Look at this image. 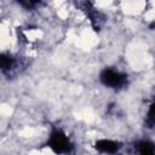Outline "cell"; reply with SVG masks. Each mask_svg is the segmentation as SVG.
<instances>
[{
  "label": "cell",
  "instance_id": "6da1fadb",
  "mask_svg": "<svg viewBox=\"0 0 155 155\" xmlns=\"http://www.w3.org/2000/svg\"><path fill=\"white\" fill-rule=\"evenodd\" d=\"M44 147L48 148L56 155H73L75 151V144L65 133V131L58 126H52Z\"/></svg>",
  "mask_w": 155,
  "mask_h": 155
},
{
  "label": "cell",
  "instance_id": "7a4b0ae2",
  "mask_svg": "<svg viewBox=\"0 0 155 155\" xmlns=\"http://www.w3.org/2000/svg\"><path fill=\"white\" fill-rule=\"evenodd\" d=\"M99 82L110 90L120 91L128 85V75L113 67H105L99 71Z\"/></svg>",
  "mask_w": 155,
  "mask_h": 155
},
{
  "label": "cell",
  "instance_id": "3957f363",
  "mask_svg": "<svg viewBox=\"0 0 155 155\" xmlns=\"http://www.w3.org/2000/svg\"><path fill=\"white\" fill-rule=\"evenodd\" d=\"M93 148L101 153V154H107V155H116L122 148V143L119 140L114 139H108V138H101L97 139L93 144Z\"/></svg>",
  "mask_w": 155,
  "mask_h": 155
},
{
  "label": "cell",
  "instance_id": "277c9868",
  "mask_svg": "<svg viewBox=\"0 0 155 155\" xmlns=\"http://www.w3.org/2000/svg\"><path fill=\"white\" fill-rule=\"evenodd\" d=\"M17 58L10 52H0V73L7 78L12 76L17 70Z\"/></svg>",
  "mask_w": 155,
  "mask_h": 155
},
{
  "label": "cell",
  "instance_id": "5b68a950",
  "mask_svg": "<svg viewBox=\"0 0 155 155\" xmlns=\"http://www.w3.org/2000/svg\"><path fill=\"white\" fill-rule=\"evenodd\" d=\"M80 5L84 6L82 8H84V11L86 12V15L88 16L93 30H94V31H99L101 25H102V22H103V19H102L103 16H102V13L98 12V11L93 7V4H92V2H82V4H80Z\"/></svg>",
  "mask_w": 155,
  "mask_h": 155
},
{
  "label": "cell",
  "instance_id": "8992f818",
  "mask_svg": "<svg viewBox=\"0 0 155 155\" xmlns=\"http://www.w3.org/2000/svg\"><path fill=\"white\" fill-rule=\"evenodd\" d=\"M137 155H155V145L149 139H139L134 143Z\"/></svg>",
  "mask_w": 155,
  "mask_h": 155
},
{
  "label": "cell",
  "instance_id": "52a82bcc",
  "mask_svg": "<svg viewBox=\"0 0 155 155\" xmlns=\"http://www.w3.org/2000/svg\"><path fill=\"white\" fill-rule=\"evenodd\" d=\"M154 103H151L149 105V109L147 111V116H145V120H144V125L149 130H153L154 128V125H155V117H154Z\"/></svg>",
  "mask_w": 155,
  "mask_h": 155
},
{
  "label": "cell",
  "instance_id": "ba28073f",
  "mask_svg": "<svg viewBox=\"0 0 155 155\" xmlns=\"http://www.w3.org/2000/svg\"><path fill=\"white\" fill-rule=\"evenodd\" d=\"M17 4L19 6H22L23 8L28 10V11H33L35 10L41 2L40 1H33V0H24V1H17Z\"/></svg>",
  "mask_w": 155,
  "mask_h": 155
}]
</instances>
